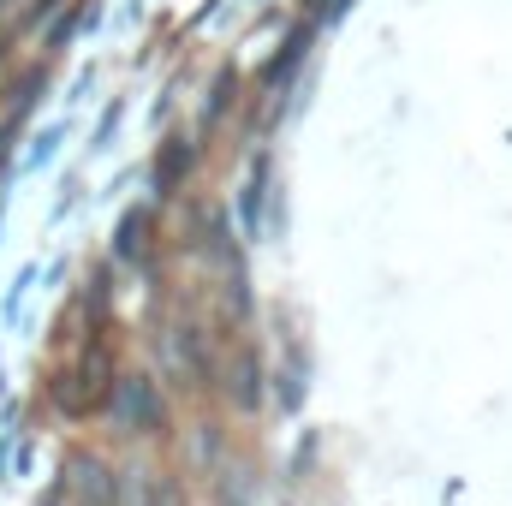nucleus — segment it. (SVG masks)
<instances>
[{"mask_svg":"<svg viewBox=\"0 0 512 506\" xmlns=\"http://www.w3.org/2000/svg\"><path fill=\"white\" fill-rule=\"evenodd\" d=\"M227 90H233V72H221V78H215V96H209V108H203V120H209V126L221 120V108H227Z\"/></svg>","mask_w":512,"mask_h":506,"instance_id":"0eeeda50","label":"nucleus"},{"mask_svg":"<svg viewBox=\"0 0 512 506\" xmlns=\"http://www.w3.org/2000/svg\"><path fill=\"white\" fill-rule=\"evenodd\" d=\"M149 506H185V501H179V483H167V477H161V483H155V495H149Z\"/></svg>","mask_w":512,"mask_h":506,"instance_id":"6e6552de","label":"nucleus"},{"mask_svg":"<svg viewBox=\"0 0 512 506\" xmlns=\"http://www.w3.org/2000/svg\"><path fill=\"white\" fill-rule=\"evenodd\" d=\"M114 417H120V429L161 435V429H167V405H161V387H155L149 376H120V381H114Z\"/></svg>","mask_w":512,"mask_h":506,"instance_id":"f257e3e1","label":"nucleus"},{"mask_svg":"<svg viewBox=\"0 0 512 506\" xmlns=\"http://www.w3.org/2000/svg\"><path fill=\"white\" fill-rule=\"evenodd\" d=\"M227 387H233V405H239V411H251L256 399H262V387H256V352H239V358H233V381H227Z\"/></svg>","mask_w":512,"mask_h":506,"instance_id":"39448f33","label":"nucleus"},{"mask_svg":"<svg viewBox=\"0 0 512 506\" xmlns=\"http://www.w3.org/2000/svg\"><path fill=\"white\" fill-rule=\"evenodd\" d=\"M72 489H78V506H114V477L102 459H72Z\"/></svg>","mask_w":512,"mask_h":506,"instance_id":"f03ea898","label":"nucleus"},{"mask_svg":"<svg viewBox=\"0 0 512 506\" xmlns=\"http://www.w3.org/2000/svg\"><path fill=\"white\" fill-rule=\"evenodd\" d=\"M149 251V209H131L120 221V256H143Z\"/></svg>","mask_w":512,"mask_h":506,"instance_id":"423d86ee","label":"nucleus"},{"mask_svg":"<svg viewBox=\"0 0 512 506\" xmlns=\"http://www.w3.org/2000/svg\"><path fill=\"white\" fill-rule=\"evenodd\" d=\"M185 173H191V137H167L161 155H155V185H161V197H167Z\"/></svg>","mask_w":512,"mask_h":506,"instance_id":"7ed1b4c3","label":"nucleus"},{"mask_svg":"<svg viewBox=\"0 0 512 506\" xmlns=\"http://www.w3.org/2000/svg\"><path fill=\"white\" fill-rule=\"evenodd\" d=\"M78 381H84V411H96V405H108V393H114V381H108V358H102V352H90V358L78 364Z\"/></svg>","mask_w":512,"mask_h":506,"instance_id":"20e7f679","label":"nucleus"}]
</instances>
